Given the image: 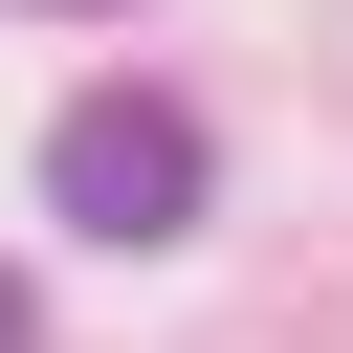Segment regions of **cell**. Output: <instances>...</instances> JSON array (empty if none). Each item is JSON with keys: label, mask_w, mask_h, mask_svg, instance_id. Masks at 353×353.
Returning <instances> with one entry per match:
<instances>
[{"label": "cell", "mask_w": 353, "mask_h": 353, "mask_svg": "<svg viewBox=\"0 0 353 353\" xmlns=\"http://www.w3.org/2000/svg\"><path fill=\"white\" fill-rule=\"evenodd\" d=\"M44 199H66L88 243H176V221H199V110H176V88H88V110L44 132Z\"/></svg>", "instance_id": "1"}, {"label": "cell", "mask_w": 353, "mask_h": 353, "mask_svg": "<svg viewBox=\"0 0 353 353\" xmlns=\"http://www.w3.org/2000/svg\"><path fill=\"white\" fill-rule=\"evenodd\" d=\"M0 353H22V265H0Z\"/></svg>", "instance_id": "2"}, {"label": "cell", "mask_w": 353, "mask_h": 353, "mask_svg": "<svg viewBox=\"0 0 353 353\" xmlns=\"http://www.w3.org/2000/svg\"><path fill=\"white\" fill-rule=\"evenodd\" d=\"M44 22H110V0H44Z\"/></svg>", "instance_id": "3"}]
</instances>
